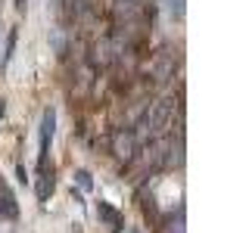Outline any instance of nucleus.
Here are the masks:
<instances>
[{"mask_svg":"<svg viewBox=\"0 0 249 233\" xmlns=\"http://www.w3.org/2000/svg\"><path fill=\"white\" fill-rule=\"evenodd\" d=\"M171 115H175V97H162L159 103L150 106V112L143 115V121H140V131L150 137H159L162 131L171 124Z\"/></svg>","mask_w":249,"mask_h":233,"instance_id":"1","label":"nucleus"},{"mask_svg":"<svg viewBox=\"0 0 249 233\" xmlns=\"http://www.w3.org/2000/svg\"><path fill=\"white\" fill-rule=\"evenodd\" d=\"M53 128H56V112H53V109H47L44 118H41V152H37V165H41V171L47 168V152H50Z\"/></svg>","mask_w":249,"mask_h":233,"instance_id":"2","label":"nucleus"},{"mask_svg":"<svg viewBox=\"0 0 249 233\" xmlns=\"http://www.w3.org/2000/svg\"><path fill=\"white\" fill-rule=\"evenodd\" d=\"M97 215H100V221H103L112 233H122V230H124V217L115 212L109 202H97Z\"/></svg>","mask_w":249,"mask_h":233,"instance_id":"3","label":"nucleus"},{"mask_svg":"<svg viewBox=\"0 0 249 233\" xmlns=\"http://www.w3.org/2000/svg\"><path fill=\"white\" fill-rule=\"evenodd\" d=\"M50 193H53V171L47 174V168H44V171H41V181H37V199L44 202Z\"/></svg>","mask_w":249,"mask_h":233,"instance_id":"4","label":"nucleus"},{"mask_svg":"<svg viewBox=\"0 0 249 233\" xmlns=\"http://www.w3.org/2000/svg\"><path fill=\"white\" fill-rule=\"evenodd\" d=\"M168 233H184V208H178V215L171 217V224H168Z\"/></svg>","mask_w":249,"mask_h":233,"instance_id":"5","label":"nucleus"},{"mask_svg":"<svg viewBox=\"0 0 249 233\" xmlns=\"http://www.w3.org/2000/svg\"><path fill=\"white\" fill-rule=\"evenodd\" d=\"M78 183H81V190H90V174H88V171H78Z\"/></svg>","mask_w":249,"mask_h":233,"instance_id":"6","label":"nucleus"},{"mask_svg":"<svg viewBox=\"0 0 249 233\" xmlns=\"http://www.w3.org/2000/svg\"><path fill=\"white\" fill-rule=\"evenodd\" d=\"M168 10L175 13L178 19H181V16H184V0H171V6H168Z\"/></svg>","mask_w":249,"mask_h":233,"instance_id":"7","label":"nucleus"},{"mask_svg":"<svg viewBox=\"0 0 249 233\" xmlns=\"http://www.w3.org/2000/svg\"><path fill=\"white\" fill-rule=\"evenodd\" d=\"M122 233H137V230H128V227H124V230H122Z\"/></svg>","mask_w":249,"mask_h":233,"instance_id":"8","label":"nucleus"}]
</instances>
